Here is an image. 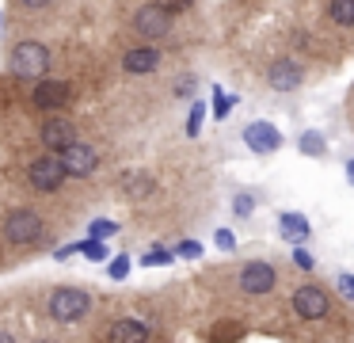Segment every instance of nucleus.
<instances>
[{
  "instance_id": "6e6552de",
  "label": "nucleus",
  "mask_w": 354,
  "mask_h": 343,
  "mask_svg": "<svg viewBox=\"0 0 354 343\" xmlns=\"http://www.w3.org/2000/svg\"><path fill=\"white\" fill-rule=\"evenodd\" d=\"M293 309L305 320H320V317H328L331 297L324 294V286H301V290H293Z\"/></svg>"
},
{
  "instance_id": "c85d7f7f",
  "label": "nucleus",
  "mask_w": 354,
  "mask_h": 343,
  "mask_svg": "<svg viewBox=\"0 0 354 343\" xmlns=\"http://www.w3.org/2000/svg\"><path fill=\"white\" fill-rule=\"evenodd\" d=\"M176 256H187V259H198L202 256V244H194V240H183L176 248Z\"/></svg>"
},
{
  "instance_id": "20e7f679",
  "label": "nucleus",
  "mask_w": 354,
  "mask_h": 343,
  "mask_svg": "<svg viewBox=\"0 0 354 343\" xmlns=\"http://www.w3.org/2000/svg\"><path fill=\"white\" fill-rule=\"evenodd\" d=\"M42 233H46V225H42V218L35 210H16L4 221V236H8L12 244H35Z\"/></svg>"
},
{
  "instance_id": "aec40b11",
  "label": "nucleus",
  "mask_w": 354,
  "mask_h": 343,
  "mask_svg": "<svg viewBox=\"0 0 354 343\" xmlns=\"http://www.w3.org/2000/svg\"><path fill=\"white\" fill-rule=\"evenodd\" d=\"M115 233H118V221H107V218L88 225V236H95V240H107V236H115Z\"/></svg>"
},
{
  "instance_id": "b1692460",
  "label": "nucleus",
  "mask_w": 354,
  "mask_h": 343,
  "mask_svg": "<svg viewBox=\"0 0 354 343\" xmlns=\"http://www.w3.org/2000/svg\"><path fill=\"white\" fill-rule=\"evenodd\" d=\"M202 118H206V103H202V99H198V103H194L191 107V118H187V134H198V130H202Z\"/></svg>"
},
{
  "instance_id": "412c9836",
  "label": "nucleus",
  "mask_w": 354,
  "mask_h": 343,
  "mask_svg": "<svg viewBox=\"0 0 354 343\" xmlns=\"http://www.w3.org/2000/svg\"><path fill=\"white\" fill-rule=\"evenodd\" d=\"M232 107H236V96H225V91L217 88V91H214V118H225Z\"/></svg>"
},
{
  "instance_id": "a878e982",
  "label": "nucleus",
  "mask_w": 354,
  "mask_h": 343,
  "mask_svg": "<svg viewBox=\"0 0 354 343\" xmlns=\"http://www.w3.org/2000/svg\"><path fill=\"white\" fill-rule=\"evenodd\" d=\"M214 244H217L221 252H232V248H236V236H232V229H217V233H214Z\"/></svg>"
},
{
  "instance_id": "393cba45",
  "label": "nucleus",
  "mask_w": 354,
  "mask_h": 343,
  "mask_svg": "<svg viewBox=\"0 0 354 343\" xmlns=\"http://www.w3.org/2000/svg\"><path fill=\"white\" fill-rule=\"evenodd\" d=\"M107 274L115 282H122L126 274H130V256H115V259H111V267H107Z\"/></svg>"
},
{
  "instance_id": "473e14b6",
  "label": "nucleus",
  "mask_w": 354,
  "mask_h": 343,
  "mask_svg": "<svg viewBox=\"0 0 354 343\" xmlns=\"http://www.w3.org/2000/svg\"><path fill=\"white\" fill-rule=\"evenodd\" d=\"M35 343H54V340H35Z\"/></svg>"
},
{
  "instance_id": "6ab92c4d",
  "label": "nucleus",
  "mask_w": 354,
  "mask_h": 343,
  "mask_svg": "<svg viewBox=\"0 0 354 343\" xmlns=\"http://www.w3.org/2000/svg\"><path fill=\"white\" fill-rule=\"evenodd\" d=\"M331 23L351 27L354 23V0H331Z\"/></svg>"
},
{
  "instance_id": "2f4dec72",
  "label": "nucleus",
  "mask_w": 354,
  "mask_h": 343,
  "mask_svg": "<svg viewBox=\"0 0 354 343\" xmlns=\"http://www.w3.org/2000/svg\"><path fill=\"white\" fill-rule=\"evenodd\" d=\"M0 343H16V340H12V335H8V332H0Z\"/></svg>"
},
{
  "instance_id": "7ed1b4c3",
  "label": "nucleus",
  "mask_w": 354,
  "mask_h": 343,
  "mask_svg": "<svg viewBox=\"0 0 354 343\" xmlns=\"http://www.w3.org/2000/svg\"><path fill=\"white\" fill-rule=\"evenodd\" d=\"M57 160H62V172H65V179H84V175H92L95 168H100V152L92 149V145H84V141H77L73 137L65 149H57Z\"/></svg>"
},
{
  "instance_id": "2eb2a0df",
  "label": "nucleus",
  "mask_w": 354,
  "mask_h": 343,
  "mask_svg": "<svg viewBox=\"0 0 354 343\" xmlns=\"http://www.w3.org/2000/svg\"><path fill=\"white\" fill-rule=\"evenodd\" d=\"M278 233L290 244H305L308 240V221L301 213H278Z\"/></svg>"
},
{
  "instance_id": "c756f323",
  "label": "nucleus",
  "mask_w": 354,
  "mask_h": 343,
  "mask_svg": "<svg viewBox=\"0 0 354 343\" xmlns=\"http://www.w3.org/2000/svg\"><path fill=\"white\" fill-rule=\"evenodd\" d=\"M293 263H297V271H313V267H316L313 256H308V252H301V248L293 252Z\"/></svg>"
},
{
  "instance_id": "ddd939ff",
  "label": "nucleus",
  "mask_w": 354,
  "mask_h": 343,
  "mask_svg": "<svg viewBox=\"0 0 354 343\" xmlns=\"http://www.w3.org/2000/svg\"><path fill=\"white\" fill-rule=\"evenodd\" d=\"M156 65H160V50H153V46H133V50H126V58H122V69L133 73V76L153 73Z\"/></svg>"
},
{
  "instance_id": "a211bd4d",
  "label": "nucleus",
  "mask_w": 354,
  "mask_h": 343,
  "mask_svg": "<svg viewBox=\"0 0 354 343\" xmlns=\"http://www.w3.org/2000/svg\"><path fill=\"white\" fill-rule=\"evenodd\" d=\"M255 206H259V195H255V191H236V195H232V213H236V218H252Z\"/></svg>"
},
{
  "instance_id": "1a4fd4ad",
  "label": "nucleus",
  "mask_w": 354,
  "mask_h": 343,
  "mask_svg": "<svg viewBox=\"0 0 354 343\" xmlns=\"http://www.w3.org/2000/svg\"><path fill=\"white\" fill-rule=\"evenodd\" d=\"M35 107H39V111H62L65 103H69V84L65 80H42L39 76V84H35Z\"/></svg>"
},
{
  "instance_id": "9b49d317",
  "label": "nucleus",
  "mask_w": 354,
  "mask_h": 343,
  "mask_svg": "<svg viewBox=\"0 0 354 343\" xmlns=\"http://www.w3.org/2000/svg\"><path fill=\"white\" fill-rule=\"evenodd\" d=\"M267 84L274 91H293L301 84V69L293 65L290 58H278V61H270V65H267Z\"/></svg>"
},
{
  "instance_id": "423d86ee",
  "label": "nucleus",
  "mask_w": 354,
  "mask_h": 343,
  "mask_svg": "<svg viewBox=\"0 0 354 343\" xmlns=\"http://www.w3.org/2000/svg\"><path fill=\"white\" fill-rule=\"evenodd\" d=\"M27 179H31L35 191H57L65 183V172H62V160L54 157V152H46V157L31 160V168H27Z\"/></svg>"
},
{
  "instance_id": "f3484780",
  "label": "nucleus",
  "mask_w": 354,
  "mask_h": 343,
  "mask_svg": "<svg viewBox=\"0 0 354 343\" xmlns=\"http://www.w3.org/2000/svg\"><path fill=\"white\" fill-rule=\"evenodd\" d=\"M297 149L305 152V157H324V152H328V137H324L320 130H305V134L297 137Z\"/></svg>"
},
{
  "instance_id": "cd10ccee",
  "label": "nucleus",
  "mask_w": 354,
  "mask_h": 343,
  "mask_svg": "<svg viewBox=\"0 0 354 343\" xmlns=\"http://www.w3.org/2000/svg\"><path fill=\"white\" fill-rule=\"evenodd\" d=\"M335 290H339V297L354 301V282H351V274H339V279H335Z\"/></svg>"
},
{
  "instance_id": "f257e3e1",
  "label": "nucleus",
  "mask_w": 354,
  "mask_h": 343,
  "mask_svg": "<svg viewBox=\"0 0 354 343\" xmlns=\"http://www.w3.org/2000/svg\"><path fill=\"white\" fill-rule=\"evenodd\" d=\"M88 309H92V294L80 286H57L50 294V317L57 324H73V320L88 317Z\"/></svg>"
},
{
  "instance_id": "0eeeda50",
  "label": "nucleus",
  "mask_w": 354,
  "mask_h": 343,
  "mask_svg": "<svg viewBox=\"0 0 354 343\" xmlns=\"http://www.w3.org/2000/svg\"><path fill=\"white\" fill-rule=\"evenodd\" d=\"M133 30L141 38H164V35H171V15L156 4H145L133 12Z\"/></svg>"
},
{
  "instance_id": "f8f14e48",
  "label": "nucleus",
  "mask_w": 354,
  "mask_h": 343,
  "mask_svg": "<svg viewBox=\"0 0 354 343\" xmlns=\"http://www.w3.org/2000/svg\"><path fill=\"white\" fill-rule=\"evenodd\" d=\"M107 343H149V324L145 320H118V324L107 328Z\"/></svg>"
},
{
  "instance_id": "f03ea898",
  "label": "nucleus",
  "mask_w": 354,
  "mask_h": 343,
  "mask_svg": "<svg viewBox=\"0 0 354 343\" xmlns=\"http://www.w3.org/2000/svg\"><path fill=\"white\" fill-rule=\"evenodd\" d=\"M8 65H12V73L24 76V80H39L50 69V50L42 42H19V46H12Z\"/></svg>"
},
{
  "instance_id": "7c9ffc66",
  "label": "nucleus",
  "mask_w": 354,
  "mask_h": 343,
  "mask_svg": "<svg viewBox=\"0 0 354 343\" xmlns=\"http://www.w3.org/2000/svg\"><path fill=\"white\" fill-rule=\"evenodd\" d=\"M19 8H27V12H39V8H46L50 0H16Z\"/></svg>"
},
{
  "instance_id": "9d476101",
  "label": "nucleus",
  "mask_w": 354,
  "mask_h": 343,
  "mask_svg": "<svg viewBox=\"0 0 354 343\" xmlns=\"http://www.w3.org/2000/svg\"><path fill=\"white\" fill-rule=\"evenodd\" d=\"M244 145L252 152H274L282 145V134H278L270 122H248L244 126Z\"/></svg>"
},
{
  "instance_id": "39448f33",
  "label": "nucleus",
  "mask_w": 354,
  "mask_h": 343,
  "mask_svg": "<svg viewBox=\"0 0 354 343\" xmlns=\"http://www.w3.org/2000/svg\"><path fill=\"white\" fill-rule=\"evenodd\" d=\"M274 282H278V271L267 263V259H255V263H248L244 271H240V290H244V294H252V297L270 294V290H274Z\"/></svg>"
},
{
  "instance_id": "dca6fc26",
  "label": "nucleus",
  "mask_w": 354,
  "mask_h": 343,
  "mask_svg": "<svg viewBox=\"0 0 354 343\" xmlns=\"http://www.w3.org/2000/svg\"><path fill=\"white\" fill-rule=\"evenodd\" d=\"M149 191H153V175H145V172H130L122 179V195L126 198H145Z\"/></svg>"
},
{
  "instance_id": "5701e85b",
  "label": "nucleus",
  "mask_w": 354,
  "mask_h": 343,
  "mask_svg": "<svg viewBox=\"0 0 354 343\" xmlns=\"http://www.w3.org/2000/svg\"><path fill=\"white\" fill-rule=\"evenodd\" d=\"M80 252H84L88 259H107V248H103V240H95V236H88V240H77Z\"/></svg>"
},
{
  "instance_id": "bb28decb",
  "label": "nucleus",
  "mask_w": 354,
  "mask_h": 343,
  "mask_svg": "<svg viewBox=\"0 0 354 343\" xmlns=\"http://www.w3.org/2000/svg\"><path fill=\"white\" fill-rule=\"evenodd\" d=\"M191 4H194V0H156V8H164L168 15H176V12H187Z\"/></svg>"
},
{
  "instance_id": "4be33fe9",
  "label": "nucleus",
  "mask_w": 354,
  "mask_h": 343,
  "mask_svg": "<svg viewBox=\"0 0 354 343\" xmlns=\"http://www.w3.org/2000/svg\"><path fill=\"white\" fill-rule=\"evenodd\" d=\"M171 259H176V252L156 248V252H145V256H141V267H164V263H171Z\"/></svg>"
},
{
  "instance_id": "4468645a",
  "label": "nucleus",
  "mask_w": 354,
  "mask_h": 343,
  "mask_svg": "<svg viewBox=\"0 0 354 343\" xmlns=\"http://www.w3.org/2000/svg\"><path fill=\"white\" fill-rule=\"evenodd\" d=\"M73 137H77V134H73V122H65V118H50L46 126H42V145H50V152L65 149Z\"/></svg>"
}]
</instances>
